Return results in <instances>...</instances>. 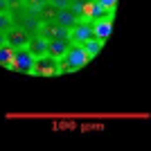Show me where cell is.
Instances as JSON below:
<instances>
[{
  "instance_id": "10",
  "label": "cell",
  "mask_w": 151,
  "mask_h": 151,
  "mask_svg": "<svg viewBox=\"0 0 151 151\" xmlns=\"http://www.w3.org/2000/svg\"><path fill=\"white\" fill-rule=\"evenodd\" d=\"M27 50L34 54V57H41V54H47V38L36 34V36H29V43H27Z\"/></svg>"
},
{
  "instance_id": "12",
  "label": "cell",
  "mask_w": 151,
  "mask_h": 151,
  "mask_svg": "<svg viewBox=\"0 0 151 151\" xmlns=\"http://www.w3.org/2000/svg\"><path fill=\"white\" fill-rule=\"evenodd\" d=\"M14 50L12 47H7V45H2L0 47V65L2 68H7V70H14Z\"/></svg>"
},
{
  "instance_id": "11",
  "label": "cell",
  "mask_w": 151,
  "mask_h": 151,
  "mask_svg": "<svg viewBox=\"0 0 151 151\" xmlns=\"http://www.w3.org/2000/svg\"><path fill=\"white\" fill-rule=\"evenodd\" d=\"M81 47L86 50L88 59L93 61L95 57H99V54H101V50H104V43H101V41H97V38H88V41H86V43H83Z\"/></svg>"
},
{
  "instance_id": "16",
  "label": "cell",
  "mask_w": 151,
  "mask_h": 151,
  "mask_svg": "<svg viewBox=\"0 0 151 151\" xmlns=\"http://www.w3.org/2000/svg\"><path fill=\"white\" fill-rule=\"evenodd\" d=\"M5 12H9V2H7V0H0V14H5Z\"/></svg>"
},
{
  "instance_id": "1",
  "label": "cell",
  "mask_w": 151,
  "mask_h": 151,
  "mask_svg": "<svg viewBox=\"0 0 151 151\" xmlns=\"http://www.w3.org/2000/svg\"><path fill=\"white\" fill-rule=\"evenodd\" d=\"M88 63H90V59H88V54H86V50H83L81 45H77V43H72L70 50L61 57L63 75H65V72H79V70L86 68Z\"/></svg>"
},
{
  "instance_id": "14",
  "label": "cell",
  "mask_w": 151,
  "mask_h": 151,
  "mask_svg": "<svg viewBox=\"0 0 151 151\" xmlns=\"http://www.w3.org/2000/svg\"><path fill=\"white\" fill-rule=\"evenodd\" d=\"M47 2H50L52 9H63V7H70L72 0H47Z\"/></svg>"
},
{
  "instance_id": "6",
  "label": "cell",
  "mask_w": 151,
  "mask_h": 151,
  "mask_svg": "<svg viewBox=\"0 0 151 151\" xmlns=\"http://www.w3.org/2000/svg\"><path fill=\"white\" fill-rule=\"evenodd\" d=\"M27 43H29V36H27L23 29H18V27H14V29H9L5 34V45H7V47H12V50L27 47Z\"/></svg>"
},
{
  "instance_id": "17",
  "label": "cell",
  "mask_w": 151,
  "mask_h": 151,
  "mask_svg": "<svg viewBox=\"0 0 151 151\" xmlns=\"http://www.w3.org/2000/svg\"><path fill=\"white\" fill-rule=\"evenodd\" d=\"M5 45V34H0V47Z\"/></svg>"
},
{
  "instance_id": "4",
  "label": "cell",
  "mask_w": 151,
  "mask_h": 151,
  "mask_svg": "<svg viewBox=\"0 0 151 151\" xmlns=\"http://www.w3.org/2000/svg\"><path fill=\"white\" fill-rule=\"evenodd\" d=\"M88 38H93V20H77L70 27V41L77 45H83Z\"/></svg>"
},
{
  "instance_id": "3",
  "label": "cell",
  "mask_w": 151,
  "mask_h": 151,
  "mask_svg": "<svg viewBox=\"0 0 151 151\" xmlns=\"http://www.w3.org/2000/svg\"><path fill=\"white\" fill-rule=\"evenodd\" d=\"M34 54H32L27 47H20V50H14V72H23V75H32L34 77Z\"/></svg>"
},
{
  "instance_id": "2",
  "label": "cell",
  "mask_w": 151,
  "mask_h": 151,
  "mask_svg": "<svg viewBox=\"0 0 151 151\" xmlns=\"http://www.w3.org/2000/svg\"><path fill=\"white\" fill-rule=\"evenodd\" d=\"M63 75L61 59L52 54H41L34 59V77H59Z\"/></svg>"
},
{
  "instance_id": "13",
  "label": "cell",
  "mask_w": 151,
  "mask_h": 151,
  "mask_svg": "<svg viewBox=\"0 0 151 151\" xmlns=\"http://www.w3.org/2000/svg\"><path fill=\"white\" fill-rule=\"evenodd\" d=\"M14 27H16V23H14L12 14H9V12L0 14V34H7V32L14 29Z\"/></svg>"
},
{
  "instance_id": "5",
  "label": "cell",
  "mask_w": 151,
  "mask_h": 151,
  "mask_svg": "<svg viewBox=\"0 0 151 151\" xmlns=\"http://www.w3.org/2000/svg\"><path fill=\"white\" fill-rule=\"evenodd\" d=\"M16 27L23 29L27 36H36L41 32V18L38 16H32V14H23L18 20H16Z\"/></svg>"
},
{
  "instance_id": "7",
  "label": "cell",
  "mask_w": 151,
  "mask_h": 151,
  "mask_svg": "<svg viewBox=\"0 0 151 151\" xmlns=\"http://www.w3.org/2000/svg\"><path fill=\"white\" fill-rule=\"evenodd\" d=\"M113 34V18H101V20H93V38L106 43L108 36Z\"/></svg>"
},
{
  "instance_id": "9",
  "label": "cell",
  "mask_w": 151,
  "mask_h": 151,
  "mask_svg": "<svg viewBox=\"0 0 151 151\" xmlns=\"http://www.w3.org/2000/svg\"><path fill=\"white\" fill-rule=\"evenodd\" d=\"M52 18L57 20L59 25H63V27H72L77 23V16H75V12H72V9H70V7H63V9H52Z\"/></svg>"
},
{
  "instance_id": "8",
  "label": "cell",
  "mask_w": 151,
  "mask_h": 151,
  "mask_svg": "<svg viewBox=\"0 0 151 151\" xmlns=\"http://www.w3.org/2000/svg\"><path fill=\"white\" fill-rule=\"evenodd\" d=\"M70 45H72V41H68V38H47V54L61 59L70 50Z\"/></svg>"
},
{
  "instance_id": "15",
  "label": "cell",
  "mask_w": 151,
  "mask_h": 151,
  "mask_svg": "<svg viewBox=\"0 0 151 151\" xmlns=\"http://www.w3.org/2000/svg\"><path fill=\"white\" fill-rule=\"evenodd\" d=\"M99 5H104L106 9H117V0H97Z\"/></svg>"
}]
</instances>
